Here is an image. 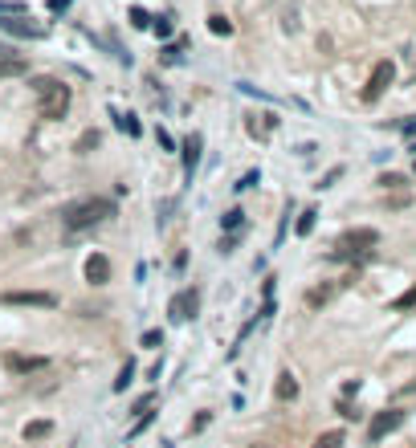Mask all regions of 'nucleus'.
<instances>
[{
    "label": "nucleus",
    "mask_w": 416,
    "mask_h": 448,
    "mask_svg": "<svg viewBox=\"0 0 416 448\" xmlns=\"http://www.w3.org/2000/svg\"><path fill=\"white\" fill-rule=\"evenodd\" d=\"M115 216H119V204L110 196H82V200H70L61 208V228L66 232H90Z\"/></svg>",
    "instance_id": "nucleus-1"
},
{
    "label": "nucleus",
    "mask_w": 416,
    "mask_h": 448,
    "mask_svg": "<svg viewBox=\"0 0 416 448\" xmlns=\"http://www.w3.org/2000/svg\"><path fill=\"white\" fill-rule=\"evenodd\" d=\"M379 245V232L375 228H347L339 241H335V253L330 261H355V257H371V249Z\"/></svg>",
    "instance_id": "nucleus-2"
},
{
    "label": "nucleus",
    "mask_w": 416,
    "mask_h": 448,
    "mask_svg": "<svg viewBox=\"0 0 416 448\" xmlns=\"http://www.w3.org/2000/svg\"><path fill=\"white\" fill-rule=\"evenodd\" d=\"M70 102H74V90L66 86V82H57L53 90H46V94L37 98V119H46V123H57V119H66Z\"/></svg>",
    "instance_id": "nucleus-3"
},
{
    "label": "nucleus",
    "mask_w": 416,
    "mask_h": 448,
    "mask_svg": "<svg viewBox=\"0 0 416 448\" xmlns=\"http://www.w3.org/2000/svg\"><path fill=\"white\" fill-rule=\"evenodd\" d=\"M0 306H25V310H57V294H49V289H8V294H0Z\"/></svg>",
    "instance_id": "nucleus-4"
},
{
    "label": "nucleus",
    "mask_w": 416,
    "mask_h": 448,
    "mask_svg": "<svg viewBox=\"0 0 416 448\" xmlns=\"http://www.w3.org/2000/svg\"><path fill=\"white\" fill-rule=\"evenodd\" d=\"M404 416H408L404 407H384V411H375L371 424H368V445H379L384 436H392V432L404 424Z\"/></svg>",
    "instance_id": "nucleus-5"
},
{
    "label": "nucleus",
    "mask_w": 416,
    "mask_h": 448,
    "mask_svg": "<svg viewBox=\"0 0 416 448\" xmlns=\"http://www.w3.org/2000/svg\"><path fill=\"white\" fill-rule=\"evenodd\" d=\"M396 82V61H375V70H371L368 86H364V102H379L388 86Z\"/></svg>",
    "instance_id": "nucleus-6"
},
{
    "label": "nucleus",
    "mask_w": 416,
    "mask_h": 448,
    "mask_svg": "<svg viewBox=\"0 0 416 448\" xmlns=\"http://www.w3.org/2000/svg\"><path fill=\"white\" fill-rule=\"evenodd\" d=\"M46 367H49V355H21V351H8L4 355V371L17 375V379H29V375H37Z\"/></svg>",
    "instance_id": "nucleus-7"
},
{
    "label": "nucleus",
    "mask_w": 416,
    "mask_h": 448,
    "mask_svg": "<svg viewBox=\"0 0 416 448\" xmlns=\"http://www.w3.org/2000/svg\"><path fill=\"white\" fill-rule=\"evenodd\" d=\"M200 155H204V134L192 131L180 143V159H184V183H192L196 179V167H200Z\"/></svg>",
    "instance_id": "nucleus-8"
},
{
    "label": "nucleus",
    "mask_w": 416,
    "mask_h": 448,
    "mask_svg": "<svg viewBox=\"0 0 416 448\" xmlns=\"http://www.w3.org/2000/svg\"><path fill=\"white\" fill-rule=\"evenodd\" d=\"M196 310H200V289H180L168 302V318L172 322H188V318H196Z\"/></svg>",
    "instance_id": "nucleus-9"
},
{
    "label": "nucleus",
    "mask_w": 416,
    "mask_h": 448,
    "mask_svg": "<svg viewBox=\"0 0 416 448\" xmlns=\"http://www.w3.org/2000/svg\"><path fill=\"white\" fill-rule=\"evenodd\" d=\"M0 29H4L8 37H29V41H41V37H46V29L33 25V21H25V17H4Z\"/></svg>",
    "instance_id": "nucleus-10"
},
{
    "label": "nucleus",
    "mask_w": 416,
    "mask_h": 448,
    "mask_svg": "<svg viewBox=\"0 0 416 448\" xmlns=\"http://www.w3.org/2000/svg\"><path fill=\"white\" fill-rule=\"evenodd\" d=\"M21 74H29V61L12 45H0V78H21Z\"/></svg>",
    "instance_id": "nucleus-11"
},
{
    "label": "nucleus",
    "mask_w": 416,
    "mask_h": 448,
    "mask_svg": "<svg viewBox=\"0 0 416 448\" xmlns=\"http://www.w3.org/2000/svg\"><path fill=\"white\" fill-rule=\"evenodd\" d=\"M86 281L90 285H106L110 281V257L106 253H90L86 257Z\"/></svg>",
    "instance_id": "nucleus-12"
},
{
    "label": "nucleus",
    "mask_w": 416,
    "mask_h": 448,
    "mask_svg": "<svg viewBox=\"0 0 416 448\" xmlns=\"http://www.w3.org/2000/svg\"><path fill=\"white\" fill-rule=\"evenodd\" d=\"M298 391H302V387H298V379H294L290 371H281V375H277V383H274L277 403H294V400H298Z\"/></svg>",
    "instance_id": "nucleus-13"
},
{
    "label": "nucleus",
    "mask_w": 416,
    "mask_h": 448,
    "mask_svg": "<svg viewBox=\"0 0 416 448\" xmlns=\"http://www.w3.org/2000/svg\"><path fill=\"white\" fill-rule=\"evenodd\" d=\"M21 436H25V445H37V440H49V436H53V420H29V424L21 428Z\"/></svg>",
    "instance_id": "nucleus-14"
},
{
    "label": "nucleus",
    "mask_w": 416,
    "mask_h": 448,
    "mask_svg": "<svg viewBox=\"0 0 416 448\" xmlns=\"http://www.w3.org/2000/svg\"><path fill=\"white\" fill-rule=\"evenodd\" d=\"M315 224H319V208H302V212H298V221H294V232H298V236H310V232H315Z\"/></svg>",
    "instance_id": "nucleus-15"
},
{
    "label": "nucleus",
    "mask_w": 416,
    "mask_h": 448,
    "mask_svg": "<svg viewBox=\"0 0 416 448\" xmlns=\"http://www.w3.org/2000/svg\"><path fill=\"white\" fill-rule=\"evenodd\" d=\"M110 119H115V127H119V131H127V134H131V139H139V134H143V127H139V119H135V114H123V110H110Z\"/></svg>",
    "instance_id": "nucleus-16"
},
{
    "label": "nucleus",
    "mask_w": 416,
    "mask_h": 448,
    "mask_svg": "<svg viewBox=\"0 0 416 448\" xmlns=\"http://www.w3.org/2000/svg\"><path fill=\"white\" fill-rule=\"evenodd\" d=\"M98 143H102V131H82L78 134V143H74V151H78V155H90V151H98Z\"/></svg>",
    "instance_id": "nucleus-17"
},
{
    "label": "nucleus",
    "mask_w": 416,
    "mask_h": 448,
    "mask_svg": "<svg viewBox=\"0 0 416 448\" xmlns=\"http://www.w3.org/2000/svg\"><path fill=\"white\" fill-rule=\"evenodd\" d=\"M208 33H212V37H232V21L225 12H212V17H208Z\"/></svg>",
    "instance_id": "nucleus-18"
},
{
    "label": "nucleus",
    "mask_w": 416,
    "mask_h": 448,
    "mask_svg": "<svg viewBox=\"0 0 416 448\" xmlns=\"http://www.w3.org/2000/svg\"><path fill=\"white\" fill-rule=\"evenodd\" d=\"M131 383H135V363L127 358V363L119 367V379H115V396H123V391H127Z\"/></svg>",
    "instance_id": "nucleus-19"
},
{
    "label": "nucleus",
    "mask_w": 416,
    "mask_h": 448,
    "mask_svg": "<svg viewBox=\"0 0 416 448\" xmlns=\"http://www.w3.org/2000/svg\"><path fill=\"white\" fill-rule=\"evenodd\" d=\"M330 294H335V285H319V289H310V294H306V306H310V310H319V306H326V302H330Z\"/></svg>",
    "instance_id": "nucleus-20"
},
{
    "label": "nucleus",
    "mask_w": 416,
    "mask_h": 448,
    "mask_svg": "<svg viewBox=\"0 0 416 448\" xmlns=\"http://www.w3.org/2000/svg\"><path fill=\"white\" fill-rule=\"evenodd\" d=\"M221 228H225V232H241V228H245V212H241V208H229V212L221 216Z\"/></svg>",
    "instance_id": "nucleus-21"
},
{
    "label": "nucleus",
    "mask_w": 416,
    "mask_h": 448,
    "mask_svg": "<svg viewBox=\"0 0 416 448\" xmlns=\"http://www.w3.org/2000/svg\"><path fill=\"white\" fill-rule=\"evenodd\" d=\"M172 29H176V25H172V17H151V33H155L159 41H168V37H172Z\"/></svg>",
    "instance_id": "nucleus-22"
},
{
    "label": "nucleus",
    "mask_w": 416,
    "mask_h": 448,
    "mask_svg": "<svg viewBox=\"0 0 416 448\" xmlns=\"http://www.w3.org/2000/svg\"><path fill=\"white\" fill-rule=\"evenodd\" d=\"M343 445H347V436H343L339 428H335V432H323V436L315 440V448H343Z\"/></svg>",
    "instance_id": "nucleus-23"
},
{
    "label": "nucleus",
    "mask_w": 416,
    "mask_h": 448,
    "mask_svg": "<svg viewBox=\"0 0 416 448\" xmlns=\"http://www.w3.org/2000/svg\"><path fill=\"white\" fill-rule=\"evenodd\" d=\"M139 347H143V351H159V347H164V330H143Z\"/></svg>",
    "instance_id": "nucleus-24"
},
{
    "label": "nucleus",
    "mask_w": 416,
    "mask_h": 448,
    "mask_svg": "<svg viewBox=\"0 0 416 448\" xmlns=\"http://www.w3.org/2000/svg\"><path fill=\"white\" fill-rule=\"evenodd\" d=\"M257 183H261V172L253 167V172H245V176L232 183V192H249V187H257Z\"/></svg>",
    "instance_id": "nucleus-25"
},
{
    "label": "nucleus",
    "mask_w": 416,
    "mask_h": 448,
    "mask_svg": "<svg viewBox=\"0 0 416 448\" xmlns=\"http://www.w3.org/2000/svg\"><path fill=\"white\" fill-rule=\"evenodd\" d=\"M392 310H396V314H404V310H416V285H413V289H408V294H400V298L392 302Z\"/></svg>",
    "instance_id": "nucleus-26"
},
{
    "label": "nucleus",
    "mask_w": 416,
    "mask_h": 448,
    "mask_svg": "<svg viewBox=\"0 0 416 448\" xmlns=\"http://www.w3.org/2000/svg\"><path fill=\"white\" fill-rule=\"evenodd\" d=\"M57 82H61V78H53V74H46V78H29V86H33V94H37V98H41L46 90H53Z\"/></svg>",
    "instance_id": "nucleus-27"
},
{
    "label": "nucleus",
    "mask_w": 416,
    "mask_h": 448,
    "mask_svg": "<svg viewBox=\"0 0 416 448\" xmlns=\"http://www.w3.org/2000/svg\"><path fill=\"white\" fill-rule=\"evenodd\" d=\"M29 8L21 4V0H0V17H25Z\"/></svg>",
    "instance_id": "nucleus-28"
},
{
    "label": "nucleus",
    "mask_w": 416,
    "mask_h": 448,
    "mask_svg": "<svg viewBox=\"0 0 416 448\" xmlns=\"http://www.w3.org/2000/svg\"><path fill=\"white\" fill-rule=\"evenodd\" d=\"M339 179H343V163H339V167H330V172H326V176L315 183V187H319V192H326V187H335Z\"/></svg>",
    "instance_id": "nucleus-29"
},
{
    "label": "nucleus",
    "mask_w": 416,
    "mask_h": 448,
    "mask_svg": "<svg viewBox=\"0 0 416 448\" xmlns=\"http://www.w3.org/2000/svg\"><path fill=\"white\" fill-rule=\"evenodd\" d=\"M151 420H155V411H143V416H139V420H135V428L127 432V440H135L139 432H147V428H151Z\"/></svg>",
    "instance_id": "nucleus-30"
},
{
    "label": "nucleus",
    "mask_w": 416,
    "mask_h": 448,
    "mask_svg": "<svg viewBox=\"0 0 416 448\" xmlns=\"http://www.w3.org/2000/svg\"><path fill=\"white\" fill-rule=\"evenodd\" d=\"M155 139H159V147H164L168 155H176V147H180V143H176V139H172L168 131H164V127H155Z\"/></svg>",
    "instance_id": "nucleus-31"
},
{
    "label": "nucleus",
    "mask_w": 416,
    "mask_h": 448,
    "mask_svg": "<svg viewBox=\"0 0 416 448\" xmlns=\"http://www.w3.org/2000/svg\"><path fill=\"white\" fill-rule=\"evenodd\" d=\"M379 187H384V192H392V187H404V176H396V172H384V176H379Z\"/></svg>",
    "instance_id": "nucleus-32"
},
{
    "label": "nucleus",
    "mask_w": 416,
    "mask_h": 448,
    "mask_svg": "<svg viewBox=\"0 0 416 448\" xmlns=\"http://www.w3.org/2000/svg\"><path fill=\"white\" fill-rule=\"evenodd\" d=\"M131 25H135V29H151V17H147L143 8H131Z\"/></svg>",
    "instance_id": "nucleus-33"
},
{
    "label": "nucleus",
    "mask_w": 416,
    "mask_h": 448,
    "mask_svg": "<svg viewBox=\"0 0 416 448\" xmlns=\"http://www.w3.org/2000/svg\"><path fill=\"white\" fill-rule=\"evenodd\" d=\"M208 424H212V411H200V416H196V420H192V432H204V428H208Z\"/></svg>",
    "instance_id": "nucleus-34"
},
{
    "label": "nucleus",
    "mask_w": 416,
    "mask_h": 448,
    "mask_svg": "<svg viewBox=\"0 0 416 448\" xmlns=\"http://www.w3.org/2000/svg\"><path fill=\"white\" fill-rule=\"evenodd\" d=\"M70 4H74V0H49V12H53V17H57V12H66V8H70Z\"/></svg>",
    "instance_id": "nucleus-35"
},
{
    "label": "nucleus",
    "mask_w": 416,
    "mask_h": 448,
    "mask_svg": "<svg viewBox=\"0 0 416 448\" xmlns=\"http://www.w3.org/2000/svg\"><path fill=\"white\" fill-rule=\"evenodd\" d=\"M339 416H343V420H355V416H359V411H355V407H351V403H339Z\"/></svg>",
    "instance_id": "nucleus-36"
},
{
    "label": "nucleus",
    "mask_w": 416,
    "mask_h": 448,
    "mask_svg": "<svg viewBox=\"0 0 416 448\" xmlns=\"http://www.w3.org/2000/svg\"><path fill=\"white\" fill-rule=\"evenodd\" d=\"M274 281H277V277H266V281H261V294H266V302L274 298Z\"/></svg>",
    "instance_id": "nucleus-37"
},
{
    "label": "nucleus",
    "mask_w": 416,
    "mask_h": 448,
    "mask_svg": "<svg viewBox=\"0 0 416 448\" xmlns=\"http://www.w3.org/2000/svg\"><path fill=\"white\" fill-rule=\"evenodd\" d=\"M413 172H416V167H413Z\"/></svg>",
    "instance_id": "nucleus-38"
}]
</instances>
